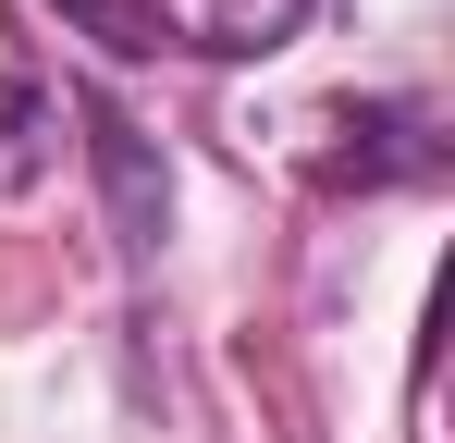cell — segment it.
I'll return each instance as SVG.
<instances>
[{
  "instance_id": "obj_1",
  "label": "cell",
  "mask_w": 455,
  "mask_h": 443,
  "mask_svg": "<svg viewBox=\"0 0 455 443\" xmlns=\"http://www.w3.org/2000/svg\"><path fill=\"white\" fill-rule=\"evenodd\" d=\"M320 185H443V111L431 99H357L332 111V148H320Z\"/></svg>"
},
{
  "instance_id": "obj_2",
  "label": "cell",
  "mask_w": 455,
  "mask_h": 443,
  "mask_svg": "<svg viewBox=\"0 0 455 443\" xmlns=\"http://www.w3.org/2000/svg\"><path fill=\"white\" fill-rule=\"evenodd\" d=\"M75 124H86L99 185H111V234H124V259H148L160 222H172V173H160V148L136 136V111H124L111 86H75Z\"/></svg>"
},
{
  "instance_id": "obj_3",
  "label": "cell",
  "mask_w": 455,
  "mask_h": 443,
  "mask_svg": "<svg viewBox=\"0 0 455 443\" xmlns=\"http://www.w3.org/2000/svg\"><path fill=\"white\" fill-rule=\"evenodd\" d=\"M160 50H197V62H271L307 25V0H148Z\"/></svg>"
},
{
  "instance_id": "obj_4",
  "label": "cell",
  "mask_w": 455,
  "mask_h": 443,
  "mask_svg": "<svg viewBox=\"0 0 455 443\" xmlns=\"http://www.w3.org/2000/svg\"><path fill=\"white\" fill-rule=\"evenodd\" d=\"M50 148H62V86L25 62V37L0 25V185H37Z\"/></svg>"
},
{
  "instance_id": "obj_5",
  "label": "cell",
  "mask_w": 455,
  "mask_h": 443,
  "mask_svg": "<svg viewBox=\"0 0 455 443\" xmlns=\"http://www.w3.org/2000/svg\"><path fill=\"white\" fill-rule=\"evenodd\" d=\"M50 12H62L75 37H99L111 62H148V50H160V12H148V0H50Z\"/></svg>"
}]
</instances>
